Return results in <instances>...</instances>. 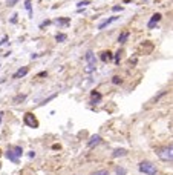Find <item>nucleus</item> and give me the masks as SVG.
Returning a JSON list of instances; mask_svg holds the SVG:
<instances>
[{"label":"nucleus","mask_w":173,"mask_h":175,"mask_svg":"<svg viewBox=\"0 0 173 175\" xmlns=\"http://www.w3.org/2000/svg\"><path fill=\"white\" fill-rule=\"evenodd\" d=\"M84 59H86L87 64H95V63H97V57H95V54H94L92 51H87L86 55H84Z\"/></svg>","instance_id":"6"},{"label":"nucleus","mask_w":173,"mask_h":175,"mask_svg":"<svg viewBox=\"0 0 173 175\" xmlns=\"http://www.w3.org/2000/svg\"><path fill=\"white\" fill-rule=\"evenodd\" d=\"M159 20H161V14H158V12H156V14H153L152 18H150V22L147 23V28H149V29H153V28L156 26V23H158Z\"/></svg>","instance_id":"4"},{"label":"nucleus","mask_w":173,"mask_h":175,"mask_svg":"<svg viewBox=\"0 0 173 175\" xmlns=\"http://www.w3.org/2000/svg\"><path fill=\"white\" fill-rule=\"evenodd\" d=\"M129 39V32L127 31H124V32H121L120 34V37H118V43H126V40Z\"/></svg>","instance_id":"12"},{"label":"nucleus","mask_w":173,"mask_h":175,"mask_svg":"<svg viewBox=\"0 0 173 175\" xmlns=\"http://www.w3.org/2000/svg\"><path fill=\"white\" fill-rule=\"evenodd\" d=\"M25 98H26V95H25V94H20V95H17V97H14V100H12V101H14V103H15V105H19V103H20V101H23Z\"/></svg>","instance_id":"15"},{"label":"nucleus","mask_w":173,"mask_h":175,"mask_svg":"<svg viewBox=\"0 0 173 175\" xmlns=\"http://www.w3.org/2000/svg\"><path fill=\"white\" fill-rule=\"evenodd\" d=\"M0 155H2V151H0Z\"/></svg>","instance_id":"29"},{"label":"nucleus","mask_w":173,"mask_h":175,"mask_svg":"<svg viewBox=\"0 0 173 175\" xmlns=\"http://www.w3.org/2000/svg\"><path fill=\"white\" fill-rule=\"evenodd\" d=\"M11 22H12V23H15V22H17V14H14V15H12V20H11Z\"/></svg>","instance_id":"27"},{"label":"nucleus","mask_w":173,"mask_h":175,"mask_svg":"<svg viewBox=\"0 0 173 175\" xmlns=\"http://www.w3.org/2000/svg\"><path fill=\"white\" fill-rule=\"evenodd\" d=\"M11 149H12V151L15 152V155H17V157H19V158H20V157L23 155V149H22V147H20V146H14V147H11Z\"/></svg>","instance_id":"14"},{"label":"nucleus","mask_w":173,"mask_h":175,"mask_svg":"<svg viewBox=\"0 0 173 175\" xmlns=\"http://www.w3.org/2000/svg\"><path fill=\"white\" fill-rule=\"evenodd\" d=\"M28 68H26V66H23V68H20L19 71H17L15 74H14V75H12V78H20V77H25L26 75V74H28Z\"/></svg>","instance_id":"8"},{"label":"nucleus","mask_w":173,"mask_h":175,"mask_svg":"<svg viewBox=\"0 0 173 175\" xmlns=\"http://www.w3.org/2000/svg\"><path fill=\"white\" fill-rule=\"evenodd\" d=\"M100 141H101V137H100L98 134H95V135H92L89 138V141H87V146L89 147H94V146H97Z\"/></svg>","instance_id":"5"},{"label":"nucleus","mask_w":173,"mask_h":175,"mask_svg":"<svg viewBox=\"0 0 173 175\" xmlns=\"http://www.w3.org/2000/svg\"><path fill=\"white\" fill-rule=\"evenodd\" d=\"M138 169L145 175H156V172H158L156 166H155L153 163H150V161H141L138 164Z\"/></svg>","instance_id":"1"},{"label":"nucleus","mask_w":173,"mask_h":175,"mask_svg":"<svg viewBox=\"0 0 173 175\" xmlns=\"http://www.w3.org/2000/svg\"><path fill=\"white\" fill-rule=\"evenodd\" d=\"M86 5H90V0H83V2H78V3H77L78 9H81V8L86 6Z\"/></svg>","instance_id":"20"},{"label":"nucleus","mask_w":173,"mask_h":175,"mask_svg":"<svg viewBox=\"0 0 173 175\" xmlns=\"http://www.w3.org/2000/svg\"><path fill=\"white\" fill-rule=\"evenodd\" d=\"M126 154H127L126 149H115V151L112 152V157H113V158H116V157H124Z\"/></svg>","instance_id":"11"},{"label":"nucleus","mask_w":173,"mask_h":175,"mask_svg":"<svg viewBox=\"0 0 173 175\" xmlns=\"http://www.w3.org/2000/svg\"><path fill=\"white\" fill-rule=\"evenodd\" d=\"M90 175H109V172H107L106 169H100V171H95V172H92Z\"/></svg>","instance_id":"19"},{"label":"nucleus","mask_w":173,"mask_h":175,"mask_svg":"<svg viewBox=\"0 0 173 175\" xmlns=\"http://www.w3.org/2000/svg\"><path fill=\"white\" fill-rule=\"evenodd\" d=\"M6 157H8V158H9L12 163H19V157H17L15 155V152L11 149V147H9V149H8V152H6Z\"/></svg>","instance_id":"9"},{"label":"nucleus","mask_w":173,"mask_h":175,"mask_svg":"<svg viewBox=\"0 0 173 175\" xmlns=\"http://www.w3.org/2000/svg\"><path fill=\"white\" fill-rule=\"evenodd\" d=\"M2 115H3V114H2V112H0V123H2Z\"/></svg>","instance_id":"28"},{"label":"nucleus","mask_w":173,"mask_h":175,"mask_svg":"<svg viewBox=\"0 0 173 175\" xmlns=\"http://www.w3.org/2000/svg\"><path fill=\"white\" fill-rule=\"evenodd\" d=\"M123 80L120 78V77H118V75H115V77H112V83H113V85H120V83H121Z\"/></svg>","instance_id":"23"},{"label":"nucleus","mask_w":173,"mask_h":175,"mask_svg":"<svg viewBox=\"0 0 173 175\" xmlns=\"http://www.w3.org/2000/svg\"><path fill=\"white\" fill-rule=\"evenodd\" d=\"M95 69H97L95 64H87V66L84 68V72H86V74H90V72H94Z\"/></svg>","instance_id":"16"},{"label":"nucleus","mask_w":173,"mask_h":175,"mask_svg":"<svg viewBox=\"0 0 173 175\" xmlns=\"http://www.w3.org/2000/svg\"><path fill=\"white\" fill-rule=\"evenodd\" d=\"M19 0H8V6H14Z\"/></svg>","instance_id":"25"},{"label":"nucleus","mask_w":173,"mask_h":175,"mask_svg":"<svg viewBox=\"0 0 173 175\" xmlns=\"http://www.w3.org/2000/svg\"><path fill=\"white\" fill-rule=\"evenodd\" d=\"M156 154H158L159 158H161V160H164V161H169V163H172V160H173V147H172V146L161 147V149H158V151H156Z\"/></svg>","instance_id":"2"},{"label":"nucleus","mask_w":173,"mask_h":175,"mask_svg":"<svg viewBox=\"0 0 173 175\" xmlns=\"http://www.w3.org/2000/svg\"><path fill=\"white\" fill-rule=\"evenodd\" d=\"M25 8H26V9H28V11H29V14L32 12V6H31V0H26V2H25Z\"/></svg>","instance_id":"21"},{"label":"nucleus","mask_w":173,"mask_h":175,"mask_svg":"<svg viewBox=\"0 0 173 175\" xmlns=\"http://www.w3.org/2000/svg\"><path fill=\"white\" fill-rule=\"evenodd\" d=\"M66 39H68L66 34H57V35H55V40H57V42H65Z\"/></svg>","instance_id":"17"},{"label":"nucleus","mask_w":173,"mask_h":175,"mask_svg":"<svg viewBox=\"0 0 173 175\" xmlns=\"http://www.w3.org/2000/svg\"><path fill=\"white\" fill-rule=\"evenodd\" d=\"M112 59V54L109 52V51H104V52H101V60L103 62H109Z\"/></svg>","instance_id":"13"},{"label":"nucleus","mask_w":173,"mask_h":175,"mask_svg":"<svg viewBox=\"0 0 173 175\" xmlns=\"http://www.w3.org/2000/svg\"><path fill=\"white\" fill-rule=\"evenodd\" d=\"M71 20H69V18H58V20H57V23L58 25H68Z\"/></svg>","instance_id":"22"},{"label":"nucleus","mask_w":173,"mask_h":175,"mask_svg":"<svg viewBox=\"0 0 173 175\" xmlns=\"http://www.w3.org/2000/svg\"><path fill=\"white\" fill-rule=\"evenodd\" d=\"M113 12H118V11H123V6H113Z\"/></svg>","instance_id":"26"},{"label":"nucleus","mask_w":173,"mask_h":175,"mask_svg":"<svg viewBox=\"0 0 173 175\" xmlns=\"http://www.w3.org/2000/svg\"><path fill=\"white\" fill-rule=\"evenodd\" d=\"M23 123L26 124V126H29V127H39V120L34 117V114L32 112H26L25 114V117H23Z\"/></svg>","instance_id":"3"},{"label":"nucleus","mask_w":173,"mask_h":175,"mask_svg":"<svg viewBox=\"0 0 173 175\" xmlns=\"http://www.w3.org/2000/svg\"><path fill=\"white\" fill-rule=\"evenodd\" d=\"M116 18H118V17H115V15H113V17H110V18H107V20H104L103 23H100V25H98V29H100V31H103L106 26H109L110 23H113V22L116 20Z\"/></svg>","instance_id":"7"},{"label":"nucleus","mask_w":173,"mask_h":175,"mask_svg":"<svg viewBox=\"0 0 173 175\" xmlns=\"http://www.w3.org/2000/svg\"><path fill=\"white\" fill-rule=\"evenodd\" d=\"M55 97H57V94H54V95H51L49 98H46V100H43V101H41V103H40V105H46V103H48V101H49V100H52V98H55Z\"/></svg>","instance_id":"24"},{"label":"nucleus","mask_w":173,"mask_h":175,"mask_svg":"<svg viewBox=\"0 0 173 175\" xmlns=\"http://www.w3.org/2000/svg\"><path fill=\"white\" fill-rule=\"evenodd\" d=\"M90 95H92V105H97L98 103V101L100 100H101V94H100V92H97V91H92V94H90Z\"/></svg>","instance_id":"10"},{"label":"nucleus","mask_w":173,"mask_h":175,"mask_svg":"<svg viewBox=\"0 0 173 175\" xmlns=\"http://www.w3.org/2000/svg\"><path fill=\"white\" fill-rule=\"evenodd\" d=\"M127 172H126V169L123 168V166H120V168H116V171H115V175H126Z\"/></svg>","instance_id":"18"}]
</instances>
